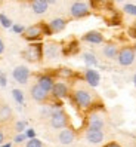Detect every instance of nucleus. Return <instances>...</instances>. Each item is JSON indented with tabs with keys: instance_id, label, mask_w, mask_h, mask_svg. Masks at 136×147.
<instances>
[{
	"instance_id": "f257e3e1",
	"label": "nucleus",
	"mask_w": 136,
	"mask_h": 147,
	"mask_svg": "<svg viewBox=\"0 0 136 147\" xmlns=\"http://www.w3.org/2000/svg\"><path fill=\"white\" fill-rule=\"evenodd\" d=\"M73 100L75 106L81 110H89L95 104V94L84 86H77L73 91Z\"/></svg>"
},
{
	"instance_id": "f03ea898",
	"label": "nucleus",
	"mask_w": 136,
	"mask_h": 147,
	"mask_svg": "<svg viewBox=\"0 0 136 147\" xmlns=\"http://www.w3.org/2000/svg\"><path fill=\"white\" fill-rule=\"evenodd\" d=\"M49 123L53 129H62V128H67L70 125V117H68V115L59 107V109H55L52 113H50Z\"/></svg>"
},
{
	"instance_id": "7ed1b4c3",
	"label": "nucleus",
	"mask_w": 136,
	"mask_h": 147,
	"mask_svg": "<svg viewBox=\"0 0 136 147\" xmlns=\"http://www.w3.org/2000/svg\"><path fill=\"white\" fill-rule=\"evenodd\" d=\"M135 58H136V52H135V49L133 46L130 45H126L123 48L118 49V54H117V61L120 65L123 67H127V65H132L135 63Z\"/></svg>"
},
{
	"instance_id": "20e7f679",
	"label": "nucleus",
	"mask_w": 136,
	"mask_h": 147,
	"mask_svg": "<svg viewBox=\"0 0 136 147\" xmlns=\"http://www.w3.org/2000/svg\"><path fill=\"white\" fill-rule=\"evenodd\" d=\"M25 59H28V61H33V63H36V61H40L41 58H43V45L41 43H31V45H28V48L24 51V54Z\"/></svg>"
},
{
	"instance_id": "39448f33",
	"label": "nucleus",
	"mask_w": 136,
	"mask_h": 147,
	"mask_svg": "<svg viewBox=\"0 0 136 147\" xmlns=\"http://www.w3.org/2000/svg\"><path fill=\"white\" fill-rule=\"evenodd\" d=\"M90 13V7L86 2L83 0H79V2H74L70 7V15L75 20H80V18H84Z\"/></svg>"
},
{
	"instance_id": "423d86ee",
	"label": "nucleus",
	"mask_w": 136,
	"mask_h": 147,
	"mask_svg": "<svg viewBox=\"0 0 136 147\" xmlns=\"http://www.w3.org/2000/svg\"><path fill=\"white\" fill-rule=\"evenodd\" d=\"M104 126H105L104 115L96 110L90 111L87 116V129H104Z\"/></svg>"
},
{
	"instance_id": "0eeeda50",
	"label": "nucleus",
	"mask_w": 136,
	"mask_h": 147,
	"mask_svg": "<svg viewBox=\"0 0 136 147\" xmlns=\"http://www.w3.org/2000/svg\"><path fill=\"white\" fill-rule=\"evenodd\" d=\"M43 25L45 24H34V25H31V27L24 30L22 36L27 39V40H37V39H40L41 36H45Z\"/></svg>"
},
{
	"instance_id": "6e6552de",
	"label": "nucleus",
	"mask_w": 136,
	"mask_h": 147,
	"mask_svg": "<svg viewBox=\"0 0 136 147\" xmlns=\"http://www.w3.org/2000/svg\"><path fill=\"white\" fill-rule=\"evenodd\" d=\"M52 95L56 100H65L70 97V86L65 82H55L52 88Z\"/></svg>"
},
{
	"instance_id": "1a4fd4ad",
	"label": "nucleus",
	"mask_w": 136,
	"mask_h": 147,
	"mask_svg": "<svg viewBox=\"0 0 136 147\" xmlns=\"http://www.w3.org/2000/svg\"><path fill=\"white\" fill-rule=\"evenodd\" d=\"M12 76H13V79L18 83L24 85V83H27L28 79H30V70H28V67H25V65H18V67L13 68Z\"/></svg>"
},
{
	"instance_id": "9d476101",
	"label": "nucleus",
	"mask_w": 136,
	"mask_h": 147,
	"mask_svg": "<svg viewBox=\"0 0 136 147\" xmlns=\"http://www.w3.org/2000/svg\"><path fill=\"white\" fill-rule=\"evenodd\" d=\"M74 140H75V132H74V129H71L70 126L62 128L61 131H59V134H58V141L61 144H64V146H68V144L74 143Z\"/></svg>"
},
{
	"instance_id": "9b49d317",
	"label": "nucleus",
	"mask_w": 136,
	"mask_h": 147,
	"mask_svg": "<svg viewBox=\"0 0 136 147\" xmlns=\"http://www.w3.org/2000/svg\"><path fill=\"white\" fill-rule=\"evenodd\" d=\"M84 137H86L87 143L90 144H99L104 141L105 138V134L102 129H87L86 128V134H84Z\"/></svg>"
},
{
	"instance_id": "f8f14e48",
	"label": "nucleus",
	"mask_w": 136,
	"mask_h": 147,
	"mask_svg": "<svg viewBox=\"0 0 136 147\" xmlns=\"http://www.w3.org/2000/svg\"><path fill=\"white\" fill-rule=\"evenodd\" d=\"M30 94H31V98L37 102H45L47 98H49V92H46L39 83H34L30 89Z\"/></svg>"
},
{
	"instance_id": "ddd939ff",
	"label": "nucleus",
	"mask_w": 136,
	"mask_h": 147,
	"mask_svg": "<svg viewBox=\"0 0 136 147\" xmlns=\"http://www.w3.org/2000/svg\"><path fill=\"white\" fill-rule=\"evenodd\" d=\"M83 40L87 42V43H92V45H101L104 43V34L101 31H96V30H92V31H87L86 34L83 36Z\"/></svg>"
},
{
	"instance_id": "4468645a",
	"label": "nucleus",
	"mask_w": 136,
	"mask_h": 147,
	"mask_svg": "<svg viewBox=\"0 0 136 147\" xmlns=\"http://www.w3.org/2000/svg\"><path fill=\"white\" fill-rule=\"evenodd\" d=\"M13 119V111L11 106H7L6 102L0 104V125H6Z\"/></svg>"
},
{
	"instance_id": "2eb2a0df",
	"label": "nucleus",
	"mask_w": 136,
	"mask_h": 147,
	"mask_svg": "<svg viewBox=\"0 0 136 147\" xmlns=\"http://www.w3.org/2000/svg\"><path fill=\"white\" fill-rule=\"evenodd\" d=\"M84 80L87 82L89 86L96 88L101 82V76L96 70H93V68H86V71H84Z\"/></svg>"
},
{
	"instance_id": "dca6fc26",
	"label": "nucleus",
	"mask_w": 136,
	"mask_h": 147,
	"mask_svg": "<svg viewBox=\"0 0 136 147\" xmlns=\"http://www.w3.org/2000/svg\"><path fill=\"white\" fill-rule=\"evenodd\" d=\"M59 52H61V46L56 42H49L43 46V54L47 58H56L59 55Z\"/></svg>"
},
{
	"instance_id": "f3484780",
	"label": "nucleus",
	"mask_w": 136,
	"mask_h": 147,
	"mask_svg": "<svg viewBox=\"0 0 136 147\" xmlns=\"http://www.w3.org/2000/svg\"><path fill=\"white\" fill-rule=\"evenodd\" d=\"M37 83L43 88L46 92H52V88H53V85H55V79L50 74H41L39 76V79H37Z\"/></svg>"
},
{
	"instance_id": "a211bd4d",
	"label": "nucleus",
	"mask_w": 136,
	"mask_h": 147,
	"mask_svg": "<svg viewBox=\"0 0 136 147\" xmlns=\"http://www.w3.org/2000/svg\"><path fill=\"white\" fill-rule=\"evenodd\" d=\"M49 5L50 3L47 2V0H31V9L34 11V13H37V15L45 13L47 11Z\"/></svg>"
},
{
	"instance_id": "6ab92c4d",
	"label": "nucleus",
	"mask_w": 136,
	"mask_h": 147,
	"mask_svg": "<svg viewBox=\"0 0 136 147\" xmlns=\"http://www.w3.org/2000/svg\"><path fill=\"white\" fill-rule=\"evenodd\" d=\"M118 48L115 43H107V45L102 48V54H104L105 58L108 59H115L117 58V54H118Z\"/></svg>"
},
{
	"instance_id": "aec40b11",
	"label": "nucleus",
	"mask_w": 136,
	"mask_h": 147,
	"mask_svg": "<svg viewBox=\"0 0 136 147\" xmlns=\"http://www.w3.org/2000/svg\"><path fill=\"white\" fill-rule=\"evenodd\" d=\"M65 25H67V21L64 18H55L49 22V27L50 30H52V33H59V31H62L65 28Z\"/></svg>"
},
{
	"instance_id": "412c9836",
	"label": "nucleus",
	"mask_w": 136,
	"mask_h": 147,
	"mask_svg": "<svg viewBox=\"0 0 136 147\" xmlns=\"http://www.w3.org/2000/svg\"><path fill=\"white\" fill-rule=\"evenodd\" d=\"M83 59H84V63H86L87 65H98V59L96 57L90 54V52H86V54H83Z\"/></svg>"
},
{
	"instance_id": "4be33fe9",
	"label": "nucleus",
	"mask_w": 136,
	"mask_h": 147,
	"mask_svg": "<svg viewBox=\"0 0 136 147\" xmlns=\"http://www.w3.org/2000/svg\"><path fill=\"white\" fill-rule=\"evenodd\" d=\"M25 147H43V141L39 140V138H36V137H33V138H30V140L27 141Z\"/></svg>"
},
{
	"instance_id": "5701e85b",
	"label": "nucleus",
	"mask_w": 136,
	"mask_h": 147,
	"mask_svg": "<svg viewBox=\"0 0 136 147\" xmlns=\"http://www.w3.org/2000/svg\"><path fill=\"white\" fill-rule=\"evenodd\" d=\"M123 11H124V13H127V15L136 16V5H130V3H127V5H124Z\"/></svg>"
},
{
	"instance_id": "b1692460",
	"label": "nucleus",
	"mask_w": 136,
	"mask_h": 147,
	"mask_svg": "<svg viewBox=\"0 0 136 147\" xmlns=\"http://www.w3.org/2000/svg\"><path fill=\"white\" fill-rule=\"evenodd\" d=\"M0 24H2V27H5V28L12 27V21L7 18L6 15H3V13H0Z\"/></svg>"
},
{
	"instance_id": "393cba45",
	"label": "nucleus",
	"mask_w": 136,
	"mask_h": 147,
	"mask_svg": "<svg viewBox=\"0 0 136 147\" xmlns=\"http://www.w3.org/2000/svg\"><path fill=\"white\" fill-rule=\"evenodd\" d=\"M12 94H13V98L18 101L19 104H22V102H24V94H22V91H19V89H13Z\"/></svg>"
},
{
	"instance_id": "a878e982",
	"label": "nucleus",
	"mask_w": 136,
	"mask_h": 147,
	"mask_svg": "<svg viewBox=\"0 0 136 147\" xmlns=\"http://www.w3.org/2000/svg\"><path fill=\"white\" fill-rule=\"evenodd\" d=\"M58 74H59V76H64V77H71V76H73V71L70 70V68L64 67V68H59Z\"/></svg>"
},
{
	"instance_id": "bb28decb",
	"label": "nucleus",
	"mask_w": 136,
	"mask_h": 147,
	"mask_svg": "<svg viewBox=\"0 0 136 147\" xmlns=\"http://www.w3.org/2000/svg\"><path fill=\"white\" fill-rule=\"evenodd\" d=\"M102 147H123L120 143H117V141H108L107 144H104Z\"/></svg>"
},
{
	"instance_id": "cd10ccee",
	"label": "nucleus",
	"mask_w": 136,
	"mask_h": 147,
	"mask_svg": "<svg viewBox=\"0 0 136 147\" xmlns=\"http://www.w3.org/2000/svg\"><path fill=\"white\" fill-rule=\"evenodd\" d=\"M12 30L15 33H18V34H22L24 33V27H22V25H12Z\"/></svg>"
},
{
	"instance_id": "c85d7f7f",
	"label": "nucleus",
	"mask_w": 136,
	"mask_h": 147,
	"mask_svg": "<svg viewBox=\"0 0 136 147\" xmlns=\"http://www.w3.org/2000/svg\"><path fill=\"white\" fill-rule=\"evenodd\" d=\"M5 140H6V134H5V131H3V128L0 126V146L5 143Z\"/></svg>"
},
{
	"instance_id": "c756f323",
	"label": "nucleus",
	"mask_w": 136,
	"mask_h": 147,
	"mask_svg": "<svg viewBox=\"0 0 136 147\" xmlns=\"http://www.w3.org/2000/svg\"><path fill=\"white\" fill-rule=\"evenodd\" d=\"M24 128H25V123H24V122H18V123H16V131L21 132Z\"/></svg>"
},
{
	"instance_id": "7c9ffc66",
	"label": "nucleus",
	"mask_w": 136,
	"mask_h": 147,
	"mask_svg": "<svg viewBox=\"0 0 136 147\" xmlns=\"http://www.w3.org/2000/svg\"><path fill=\"white\" fill-rule=\"evenodd\" d=\"M0 85H2V86H6V77H5L3 73L0 74Z\"/></svg>"
},
{
	"instance_id": "2f4dec72",
	"label": "nucleus",
	"mask_w": 136,
	"mask_h": 147,
	"mask_svg": "<svg viewBox=\"0 0 136 147\" xmlns=\"http://www.w3.org/2000/svg\"><path fill=\"white\" fill-rule=\"evenodd\" d=\"M3 52H5V42L0 39V55H2Z\"/></svg>"
},
{
	"instance_id": "473e14b6",
	"label": "nucleus",
	"mask_w": 136,
	"mask_h": 147,
	"mask_svg": "<svg viewBox=\"0 0 136 147\" xmlns=\"http://www.w3.org/2000/svg\"><path fill=\"white\" fill-rule=\"evenodd\" d=\"M24 138H25V135H18V137L15 138V141H16V143H22Z\"/></svg>"
},
{
	"instance_id": "72a5a7b5",
	"label": "nucleus",
	"mask_w": 136,
	"mask_h": 147,
	"mask_svg": "<svg viewBox=\"0 0 136 147\" xmlns=\"http://www.w3.org/2000/svg\"><path fill=\"white\" fill-rule=\"evenodd\" d=\"M132 33H133V34H130V36L136 37V21H135V24H133V27H132Z\"/></svg>"
},
{
	"instance_id": "f704fd0d",
	"label": "nucleus",
	"mask_w": 136,
	"mask_h": 147,
	"mask_svg": "<svg viewBox=\"0 0 136 147\" xmlns=\"http://www.w3.org/2000/svg\"><path fill=\"white\" fill-rule=\"evenodd\" d=\"M27 137L33 138V137H34V131H31V129H30V131H27Z\"/></svg>"
},
{
	"instance_id": "c9c22d12",
	"label": "nucleus",
	"mask_w": 136,
	"mask_h": 147,
	"mask_svg": "<svg viewBox=\"0 0 136 147\" xmlns=\"http://www.w3.org/2000/svg\"><path fill=\"white\" fill-rule=\"evenodd\" d=\"M47 2H49V3H55V2H56V0H47Z\"/></svg>"
},
{
	"instance_id": "e433bc0d",
	"label": "nucleus",
	"mask_w": 136,
	"mask_h": 147,
	"mask_svg": "<svg viewBox=\"0 0 136 147\" xmlns=\"http://www.w3.org/2000/svg\"><path fill=\"white\" fill-rule=\"evenodd\" d=\"M133 83H135V86H136V76L133 77Z\"/></svg>"
},
{
	"instance_id": "4c0bfd02",
	"label": "nucleus",
	"mask_w": 136,
	"mask_h": 147,
	"mask_svg": "<svg viewBox=\"0 0 136 147\" xmlns=\"http://www.w3.org/2000/svg\"><path fill=\"white\" fill-rule=\"evenodd\" d=\"M0 147H11V144H6V146H0Z\"/></svg>"
},
{
	"instance_id": "58836bf2",
	"label": "nucleus",
	"mask_w": 136,
	"mask_h": 147,
	"mask_svg": "<svg viewBox=\"0 0 136 147\" xmlns=\"http://www.w3.org/2000/svg\"><path fill=\"white\" fill-rule=\"evenodd\" d=\"M133 49H135V52H136V42H135V45H133Z\"/></svg>"
},
{
	"instance_id": "ea45409f",
	"label": "nucleus",
	"mask_w": 136,
	"mask_h": 147,
	"mask_svg": "<svg viewBox=\"0 0 136 147\" xmlns=\"http://www.w3.org/2000/svg\"><path fill=\"white\" fill-rule=\"evenodd\" d=\"M117 2H124V0H117Z\"/></svg>"
}]
</instances>
